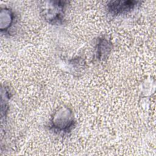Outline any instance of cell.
<instances>
[{"mask_svg":"<svg viewBox=\"0 0 156 156\" xmlns=\"http://www.w3.org/2000/svg\"><path fill=\"white\" fill-rule=\"evenodd\" d=\"M111 49V44L105 39H101L97 44V58L101 60L105 58Z\"/></svg>","mask_w":156,"mask_h":156,"instance_id":"5b68a950","label":"cell"},{"mask_svg":"<svg viewBox=\"0 0 156 156\" xmlns=\"http://www.w3.org/2000/svg\"><path fill=\"white\" fill-rule=\"evenodd\" d=\"M135 1H114L107 5L108 11L113 15H119L132 10L136 5Z\"/></svg>","mask_w":156,"mask_h":156,"instance_id":"3957f363","label":"cell"},{"mask_svg":"<svg viewBox=\"0 0 156 156\" xmlns=\"http://www.w3.org/2000/svg\"><path fill=\"white\" fill-rule=\"evenodd\" d=\"M64 5L60 4L58 2L51 5H45L43 9V15L45 20L50 23H59L63 19Z\"/></svg>","mask_w":156,"mask_h":156,"instance_id":"7a4b0ae2","label":"cell"},{"mask_svg":"<svg viewBox=\"0 0 156 156\" xmlns=\"http://www.w3.org/2000/svg\"><path fill=\"white\" fill-rule=\"evenodd\" d=\"M14 20V15L12 12L4 8L1 12V30L5 33L10 28Z\"/></svg>","mask_w":156,"mask_h":156,"instance_id":"277c9868","label":"cell"},{"mask_svg":"<svg viewBox=\"0 0 156 156\" xmlns=\"http://www.w3.org/2000/svg\"><path fill=\"white\" fill-rule=\"evenodd\" d=\"M74 126V118L72 111L68 107L58 109L51 119V127L60 133L69 132Z\"/></svg>","mask_w":156,"mask_h":156,"instance_id":"6da1fadb","label":"cell"}]
</instances>
